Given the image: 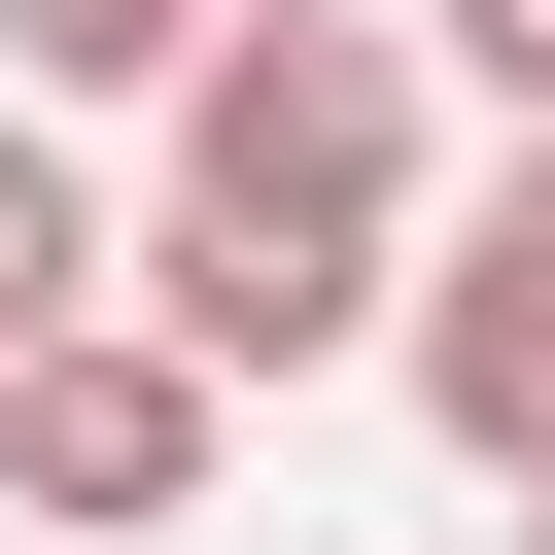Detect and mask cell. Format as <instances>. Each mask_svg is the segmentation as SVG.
Wrapping results in <instances>:
<instances>
[{
	"label": "cell",
	"instance_id": "cell-1",
	"mask_svg": "<svg viewBox=\"0 0 555 555\" xmlns=\"http://www.w3.org/2000/svg\"><path fill=\"white\" fill-rule=\"evenodd\" d=\"M416 139H451L416 0H243V35L173 69V173L104 208V312H139V347H208V382L382 347V312H416V208H451Z\"/></svg>",
	"mask_w": 555,
	"mask_h": 555
},
{
	"label": "cell",
	"instance_id": "cell-2",
	"mask_svg": "<svg viewBox=\"0 0 555 555\" xmlns=\"http://www.w3.org/2000/svg\"><path fill=\"white\" fill-rule=\"evenodd\" d=\"M208 486H243V382H208V347H139V312L0 347V520H69V555H173Z\"/></svg>",
	"mask_w": 555,
	"mask_h": 555
},
{
	"label": "cell",
	"instance_id": "cell-3",
	"mask_svg": "<svg viewBox=\"0 0 555 555\" xmlns=\"http://www.w3.org/2000/svg\"><path fill=\"white\" fill-rule=\"evenodd\" d=\"M382 382L451 416V486H520V520H555V139H486V173L416 208V312H382Z\"/></svg>",
	"mask_w": 555,
	"mask_h": 555
},
{
	"label": "cell",
	"instance_id": "cell-4",
	"mask_svg": "<svg viewBox=\"0 0 555 555\" xmlns=\"http://www.w3.org/2000/svg\"><path fill=\"white\" fill-rule=\"evenodd\" d=\"M208 35H243V0H0V104H35V139H69V104H173V69H208Z\"/></svg>",
	"mask_w": 555,
	"mask_h": 555
},
{
	"label": "cell",
	"instance_id": "cell-5",
	"mask_svg": "<svg viewBox=\"0 0 555 555\" xmlns=\"http://www.w3.org/2000/svg\"><path fill=\"white\" fill-rule=\"evenodd\" d=\"M69 312H104V173L0 104V347H69Z\"/></svg>",
	"mask_w": 555,
	"mask_h": 555
},
{
	"label": "cell",
	"instance_id": "cell-6",
	"mask_svg": "<svg viewBox=\"0 0 555 555\" xmlns=\"http://www.w3.org/2000/svg\"><path fill=\"white\" fill-rule=\"evenodd\" d=\"M416 69H451V104H520V139H555V0H416Z\"/></svg>",
	"mask_w": 555,
	"mask_h": 555
}]
</instances>
